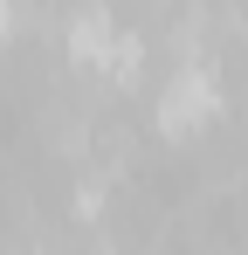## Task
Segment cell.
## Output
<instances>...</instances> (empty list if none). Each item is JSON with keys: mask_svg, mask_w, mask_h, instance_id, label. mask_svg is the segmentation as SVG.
I'll return each instance as SVG.
<instances>
[{"mask_svg": "<svg viewBox=\"0 0 248 255\" xmlns=\"http://www.w3.org/2000/svg\"><path fill=\"white\" fill-rule=\"evenodd\" d=\"M214 111H221V76L186 55V69H172V83L159 90V131L165 138H186V131L214 125Z\"/></svg>", "mask_w": 248, "mask_h": 255, "instance_id": "cell-1", "label": "cell"}, {"mask_svg": "<svg viewBox=\"0 0 248 255\" xmlns=\"http://www.w3.org/2000/svg\"><path fill=\"white\" fill-rule=\"evenodd\" d=\"M111 42H118V28H111V14H104V7H83L76 21H69V55H76V62H97V69H104Z\"/></svg>", "mask_w": 248, "mask_h": 255, "instance_id": "cell-2", "label": "cell"}, {"mask_svg": "<svg viewBox=\"0 0 248 255\" xmlns=\"http://www.w3.org/2000/svg\"><path fill=\"white\" fill-rule=\"evenodd\" d=\"M138 69H145V42H138V35H118V42H111V55H104V76L138 83Z\"/></svg>", "mask_w": 248, "mask_h": 255, "instance_id": "cell-3", "label": "cell"}]
</instances>
